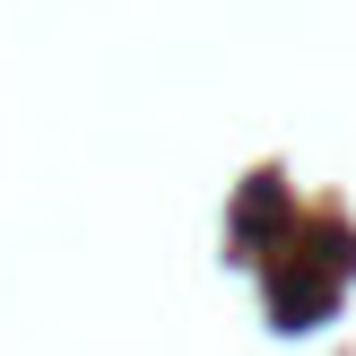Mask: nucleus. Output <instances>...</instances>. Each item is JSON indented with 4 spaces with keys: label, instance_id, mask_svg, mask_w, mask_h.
<instances>
[{
    "label": "nucleus",
    "instance_id": "obj_1",
    "mask_svg": "<svg viewBox=\"0 0 356 356\" xmlns=\"http://www.w3.org/2000/svg\"><path fill=\"white\" fill-rule=\"evenodd\" d=\"M252 235H261V270H270V261L287 252V235H296V209H287V183H278V174H252L243 200H235V252L243 261H252Z\"/></svg>",
    "mask_w": 356,
    "mask_h": 356
}]
</instances>
